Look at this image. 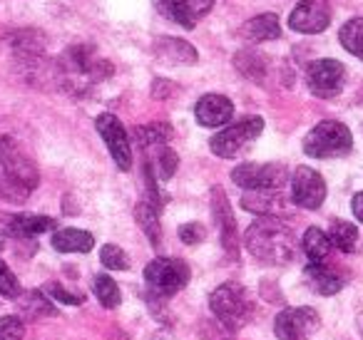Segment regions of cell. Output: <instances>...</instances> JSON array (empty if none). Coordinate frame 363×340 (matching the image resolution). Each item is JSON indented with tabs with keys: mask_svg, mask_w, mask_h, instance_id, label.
Masks as SVG:
<instances>
[{
	"mask_svg": "<svg viewBox=\"0 0 363 340\" xmlns=\"http://www.w3.org/2000/svg\"><path fill=\"white\" fill-rule=\"evenodd\" d=\"M40 174L33 157L13 137H0V196L8 201H26L38 186Z\"/></svg>",
	"mask_w": 363,
	"mask_h": 340,
	"instance_id": "6da1fadb",
	"label": "cell"
},
{
	"mask_svg": "<svg viewBox=\"0 0 363 340\" xmlns=\"http://www.w3.org/2000/svg\"><path fill=\"white\" fill-rule=\"evenodd\" d=\"M244 244H247L249 254L262 264L284 266L291 264L296 256L294 231L281 219H274V216H262L254 221L244 234Z\"/></svg>",
	"mask_w": 363,
	"mask_h": 340,
	"instance_id": "7a4b0ae2",
	"label": "cell"
},
{
	"mask_svg": "<svg viewBox=\"0 0 363 340\" xmlns=\"http://www.w3.org/2000/svg\"><path fill=\"white\" fill-rule=\"evenodd\" d=\"M112 75V65L95 55L87 45H72L60 57V77L62 85L72 92H85L95 82H102Z\"/></svg>",
	"mask_w": 363,
	"mask_h": 340,
	"instance_id": "3957f363",
	"label": "cell"
},
{
	"mask_svg": "<svg viewBox=\"0 0 363 340\" xmlns=\"http://www.w3.org/2000/svg\"><path fill=\"white\" fill-rule=\"evenodd\" d=\"M353 147L351 130L336 120H323L303 140V152L313 159H336L348 154Z\"/></svg>",
	"mask_w": 363,
	"mask_h": 340,
	"instance_id": "277c9868",
	"label": "cell"
},
{
	"mask_svg": "<svg viewBox=\"0 0 363 340\" xmlns=\"http://www.w3.org/2000/svg\"><path fill=\"white\" fill-rule=\"evenodd\" d=\"M209 308L217 315V320L224 325V330H239L252 318V300L247 290L239 283H222L209 295Z\"/></svg>",
	"mask_w": 363,
	"mask_h": 340,
	"instance_id": "5b68a950",
	"label": "cell"
},
{
	"mask_svg": "<svg viewBox=\"0 0 363 340\" xmlns=\"http://www.w3.org/2000/svg\"><path fill=\"white\" fill-rule=\"evenodd\" d=\"M189 276L192 271L182 259H155L145 266V283L155 298L174 295L189 283Z\"/></svg>",
	"mask_w": 363,
	"mask_h": 340,
	"instance_id": "8992f818",
	"label": "cell"
},
{
	"mask_svg": "<svg viewBox=\"0 0 363 340\" xmlns=\"http://www.w3.org/2000/svg\"><path fill=\"white\" fill-rule=\"evenodd\" d=\"M264 132V120L262 117H247V120H239L234 125L224 127L222 132L212 137L209 147L217 157L222 159H234L244 149L252 147V142H257V137Z\"/></svg>",
	"mask_w": 363,
	"mask_h": 340,
	"instance_id": "52a82bcc",
	"label": "cell"
},
{
	"mask_svg": "<svg viewBox=\"0 0 363 340\" xmlns=\"http://www.w3.org/2000/svg\"><path fill=\"white\" fill-rule=\"evenodd\" d=\"M232 181L247 191L281 189L289 181V169L284 164H277V162H269V164L249 162V164H239L232 171Z\"/></svg>",
	"mask_w": 363,
	"mask_h": 340,
	"instance_id": "ba28073f",
	"label": "cell"
},
{
	"mask_svg": "<svg viewBox=\"0 0 363 340\" xmlns=\"http://www.w3.org/2000/svg\"><path fill=\"white\" fill-rule=\"evenodd\" d=\"M343 82H346V67L338 60L331 57H323V60H313L306 67V85L321 100H331L338 92L343 90Z\"/></svg>",
	"mask_w": 363,
	"mask_h": 340,
	"instance_id": "9c48e42d",
	"label": "cell"
},
{
	"mask_svg": "<svg viewBox=\"0 0 363 340\" xmlns=\"http://www.w3.org/2000/svg\"><path fill=\"white\" fill-rule=\"evenodd\" d=\"M321 318L313 308H286L274 320V333L279 340H311Z\"/></svg>",
	"mask_w": 363,
	"mask_h": 340,
	"instance_id": "30bf717a",
	"label": "cell"
},
{
	"mask_svg": "<svg viewBox=\"0 0 363 340\" xmlns=\"http://www.w3.org/2000/svg\"><path fill=\"white\" fill-rule=\"evenodd\" d=\"M95 127H97V132H100L102 142L107 144V149H110L115 164L120 166L122 171L130 169L132 166V147H130V137H127V130L122 127V122L117 120L115 115L105 112V115H100L95 120Z\"/></svg>",
	"mask_w": 363,
	"mask_h": 340,
	"instance_id": "8fae6325",
	"label": "cell"
},
{
	"mask_svg": "<svg viewBox=\"0 0 363 340\" xmlns=\"http://www.w3.org/2000/svg\"><path fill=\"white\" fill-rule=\"evenodd\" d=\"M326 199V181L311 166H298L291 179V201L301 209H318Z\"/></svg>",
	"mask_w": 363,
	"mask_h": 340,
	"instance_id": "7c38bea8",
	"label": "cell"
},
{
	"mask_svg": "<svg viewBox=\"0 0 363 340\" xmlns=\"http://www.w3.org/2000/svg\"><path fill=\"white\" fill-rule=\"evenodd\" d=\"M331 23V6L326 0H298V6L289 16V28L294 33L316 35L323 33Z\"/></svg>",
	"mask_w": 363,
	"mask_h": 340,
	"instance_id": "4fadbf2b",
	"label": "cell"
},
{
	"mask_svg": "<svg viewBox=\"0 0 363 340\" xmlns=\"http://www.w3.org/2000/svg\"><path fill=\"white\" fill-rule=\"evenodd\" d=\"M157 11L174 21L182 28H194L202 18L209 16L214 0H155Z\"/></svg>",
	"mask_w": 363,
	"mask_h": 340,
	"instance_id": "5bb4252c",
	"label": "cell"
},
{
	"mask_svg": "<svg viewBox=\"0 0 363 340\" xmlns=\"http://www.w3.org/2000/svg\"><path fill=\"white\" fill-rule=\"evenodd\" d=\"M242 206L252 214L259 216H274V219H281L284 214H289V199L279 189L269 191H247L242 196Z\"/></svg>",
	"mask_w": 363,
	"mask_h": 340,
	"instance_id": "9a60e30c",
	"label": "cell"
},
{
	"mask_svg": "<svg viewBox=\"0 0 363 340\" xmlns=\"http://www.w3.org/2000/svg\"><path fill=\"white\" fill-rule=\"evenodd\" d=\"M234 115V105L224 95H204L194 107V117L202 127H224Z\"/></svg>",
	"mask_w": 363,
	"mask_h": 340,
	"instance_id": "2e32d148",
	"label": "cell"
},
{
	"mask_svg": "<svg viewBox=\"0 0 363 340\" xmlns=\"http://www.w3.org/2000/svg\"><path fill=\"white\" fill-rule=\"evenodd\" d=\"M55 226H57L55 219H50V216L16 214V216H8L0 231L13 236V239H33V236H40V234H45V231H52Z\"/></svg>",
	"mask_w": 363,
	"mask_h": 340,
	"instance_id": "e0dca14e",
	"label": "cell"
},
{
	"mask_svg": "<svg viewBox=\"0 0 363 340\" xmlns=\"http://www.w3.org/2000/svg\"><path fill=\"white\" fill-rule=\"evenodd\" d=\"M212 209H214V219L219 221V231H222V246L224 251L237 259V226H234V214L229 209L227 196L222 194V189H212Z\"/></svg>",
	"mask_w": 363,
	"mask_h": 340,
	"instance_id": "ac0fdd59",
	"label": "cell"
},
{
	"mask_svg": "<svg viewBox=\"0 0 363 340\" xmlns=\"http://www.w3.org/2000/svg\"><path fill=\"white\" fill-rule=\"evenodd\" d=\"M239 35L249 42H267V40H277L281 38V23L274 13H264V16H257L252 21H247L242 28H239Z\"/></svg>",
	"mask_w": 363,
	"mask_h": 340,
	"instance_id": "d6986e66",
	"label": "cell"
},
{
	"mask_svg": "<svg viewBox=\"0 0 363 340\" xmlns=\"http://www.w3.org/2000/svg\"><path fill=\"white\" fill-rule=\"evenodd\" d=\"M155 52L160 60L174 62V65H194L197 62V50L179 38H160L155 42Z\"/></svg>",
	"mask_w": 363,
	"mask_h": 340,
	"instance_id": "ffe728a7",
	"label": "cell"
},
{
	"mask_svg": "<svg viewBox=\"0 0 363 340\" xmlns=\"http://www.w3.org/2000/svg\"><path fill=\"white\" fill-rule=\"evenodd\" d=\"M303 276H306V283L311 290H316L318 295H333L343 288V280L338 273H333L331 268H326L323 264H308L303 268Z\"/></svg>",
	"mask_w": 363,
	"mask_h": 340,
	"instance_id": "44dd1931",
	"label": "cell"
},
{
	"mask_svg": "<svg viewBox=\"0 0 363 340\" xmlns=\"http://www.w3.org/2000/svg\"><path fill=\"white\" fill-rule=\"evenodd\" d=\"M95 246V236L82 229H60L52 234V249L60 254H87Z\"/></svg>",
	"mask_w": 363,
	"mask_h": 340,
	"instance_id": "7402d4cb",
	"label": "cell"
},
{
	"mask_svg": "<svg viewBox=\"0 0 363 340\" xmlns=\"http://www.w3.org/2000/svg\"><path fill=\"white\" fill-rule=\"evenodd\" d=\"M11 47L26 60H35L45 50V38L40 35V30H16L11 35Z\"/></svg>",
	"mask_w": 363,
	"mask_h": 340,
	"instance_id": "603a6c76",
	"label": "cell"
},
{
	"mask_svg": "<svg viewBox=\"0 0 363 340\" xmlns=\"http://www.w3.org/2000/svg\"><path fill=\"white\" fill-rule=\"evenodd\" d=\"M135 219L137 224H140V229L147 234V239H150V244L160 246L162 244V226H160V209H157L155 204H150V201H140L135 209Z\"/></svg>",
	"mask_w": 363,
	"mask_h": 340,
	"instance_id": "cb8c5ba5",
	"label": "cell"
},
{
	"mask_svg": "<svg viewBox=\"0 0 363 340\" xmlns=\"http://www.w3.org/2000/svg\"><path fill=\"white\" fill-rule=\"evenodd\" d=\"M301 249H303V254H306L308 264H323L326 256H328V251H331V239H328L321 229L311 226V229L303 234Z\"/></svg>",
	"mask_w": 363,
	"mask_h": 340,
	"instance_id": "d4e9b609",
	"label": "cell"
},
{
	"mask_svg": "<svg viewBox=\"0 0 363 340\" xmlns=\"http://www.w3.org/2000/svg\"><path fill=\"white\" fill-rule=\"evenodd\" d=\"M234 65H237V70L242 72L244 77L259 82V85H262L264 77H267V62H264V57L257 55L254 50H242L237 57H234Z\"/></svg>",
	"mask_w": 363,
	"mask_h": 340,
	"instance_id": "484cf974",
	"label": "cell"
},
{
	"mask_svg": "<svg viewBox=\"0 0 363 340\" xmlns=\"http://www.w3.org/2000/svg\"><path fill=\"white\" fill-rule=\"evenodd\" d=\"M172 127L164 122H155V125H142L135 130V140L140 147H162L172 140Z\"/></svg>",
	"mask_w": 363,
	"mask_h": 340,
	"instance_id": "4316f807",
	"label": "cell"
},
{
	"mask_svg": "<svg viewBox=\"0 0 363 340\" xmlns=\"http://www.w3.org/2000/svg\"><path fill=\"white\" fill-rule=\"evenodd\" d=\"M21 313L26 315L28 320L43 318V315H55V305L45 298L43 290H28L21 300Z\"/></svg>",
	"mask_w": 363,
	"mask_h": 340,
	"instance_id": "83f0119b",
	"label": "cell"
},
{
	"mask_svg": "<svg viewBox=\"0 0 363 340\" xmlns=\"http://www.w3.org/2000/svg\"><path fill=\"white\" fill-rule=\"evenodd\" d=\"M338 38H341V45L346 47L353 57L363 60V18H353V21H348L346 26L341 28Z\"/></svg>",
	"mask_w": 363,
	"mask_h": 340,
	"instance_id": "f1b7e54d",
	"label": "cell"
},
{
	"mask_svg": "<svg viewBox=\"0 0 363 340\" xmlns=\"http://www.w3.org/2000/svg\"><path fill=\"white\" fill-rule=\"evenodd\" d=\"M328 239H331V246H336L338 251L353 254L358 244V229L353 224H348V221H333Z\"/></svg>",
	"mask_w": 363,
	"mask_h": 340,
	"instance_id": "f546056e",
	"label": "cell"
},
{
	"mask_svg": "<svg viewBox=\"0 0 363 340\" xmlns=\"http://www.w3.org/2000/svg\"><path fill=\"white\" fill-rule=\"evenodd\" d=\"M150 164V169L152 171H157V176L160 179H172L174 176V171H177V164H179V159H177V154L169 149V147H157V154H155V159L152 162H147Z\"/></svg>",
	"mask_w": 363,
	"mask_h": 340,
	"instance_id": "4dcf8cb0",
	"label": "cell"
},
{
	"mask_svg": "<svg viewBox=\"0 0 363 340\" xmlns=\"http://www.w3.org/2000/svg\"><path fill=\"white\" fill-rule=\"evenodd\" d=\"M95 295L100 298V303L105 308H117L122 303V293L117 288V283L110 278V276H95Z\"/></svg>",
	"mask_w": 363,
	"mask_h": 340,
	"instance_id": "1f68e13d",
	"label": "cell"
},
{
	"mask_svg": "<svg viewBox=\"0 0 363 340\" xmlns=\"http://www.w3.org/2000/svg\"><path fill=\"white\" fill-rule=\"evenodd\" d=\"M100 259L110 271H127V268H130V259H127V254L117 244H105V246H102Z\"/></svg>",
	"mask_w": 363,
	"mask_h": 340,
	"instance_id": "d6a6232c",
	"label": "cell"
},
{
	"mask_svg": "<svg viewBox=\"0 0 363 340\" xmlns=\"http://www.w3.org/2000/svg\"><path fill=\"white\" fill-rule=\"evenodd\" d=\"M0 295L3 298H18L21 295V283H18L16 273L0 261Z\"/></svg>",
	"mask_w": 363,
	"mask_h": 340,
	"instance_id": "836d02e7",
	"label": "cell"
},
{
	"mask_svg": "<svg viewBox=\"0 0 363 340\" xmlns=\"http://www.w3.org/2000/svg\"><path fill=\"white\" fill-rule=\"evenodd\" d=\"M26 325L18 315H6L0 318V340H23Z\"/></svg>",
	"mask_w": 363,
	"mask_h": 340,
	"instance_id": "e575fe53",
	"label": "cell"
},
{
	"mask_svg": "<svg viewBox=\"0 0 363 340\" xmlns=\"http://www.w3.org/2000/svg\"><path fill=\"white\" fill-rule=\"evenodd\" d=\"M204 236H207V229H204L202 224H197V221H189V224L179 226V239L184 241V244H189V246L202 244Z\"/></svg>",
	"mask_w": 363,
	"mask_h": 340,
	"instance_id": "d590c367",
	"label": "cell"
},
{
	"mask_svg": "<svg viewBox=\"0 0 363 340\" xmlns=\"http://www.w3.org/2000/svg\"><path fill=\"white\" fill-rule=\"evenodd\" d=\"M43 293L52 295V298H55L57 303H67V305H80L82 303V295L70 293V290H65L60 283H48L45 288H43Z\"/></svg>",
	"mask_w": 363,
	"mask_h": 340,
	"instance_id": "8d00e7d4",
	"label": "cell"
},
{
	"mask_svg": "<svg viewBox=\"0 0 363 340\" xmlns=\"http://www.w3.org/2000/svg\"><path fill=\"white\" fill-rule=\"evenodd\" d=\"M353 214H356V219L363 224V191H358L356 196H353Z\"/></svg>",
	"mask_w": 363,
	"mask_h": 340,
	"instance_id": "74e56055",
	"label": "cell"
},
{
	"mask_svg": "<svg viewBox=\"0 0 363 340\" xmlns=\"http://www.w3.org/2000/svg\"><path fill=\"white\" fill-rule=\"evenodd\" d=\"M358 328H361V335H363V315H358Z\"/></svg>",
	"mask_w": 363,
	"mask_h": 340,
	"instance_id": "f35d334b",
	"label": "cell"
}]
</instances>
